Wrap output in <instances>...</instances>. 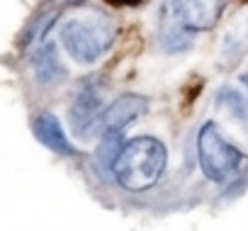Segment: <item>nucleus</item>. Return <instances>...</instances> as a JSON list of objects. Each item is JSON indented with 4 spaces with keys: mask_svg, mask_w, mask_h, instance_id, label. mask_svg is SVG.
<instances>
[{
    "mask_svg": "<svg viewBox=\"0 0 248 231\" xmlns=\"http://www.w3.org/2000/svg\"><path fill=\"white\" fill-rule=\"evenodd\" d=\"M168 163L166 146L154 137H137L124 141L114 156V175L122 187L132 192L149 190L158 183Z\"/></svg>",
    "mask_w": 248,
    "mask_h": 231,
    "instance_id": "obj_1",
    "label": "nucleus"
},
{
    "mask_svg": "<svg viewBox=\"0 0 248 231\" xmlns=\"http://www.w3.org/2000/svg\"><path fill=\"white\" fill-rule=\"evenodd\" d=\"M114 37H117V30L112 20L95 10L76 15L61 27V44L80 63L97 61L114 44Z\"/></svg>",
    "mask_w": 248,
    "mask_h": 231,
    "instance_id": "obj_2",
    "label": "nucleus"
},
{
    "mask_svg": "<svg viewBox=\"0 0 248 231\" xmlns=\"http://www.w3.org/2000/svg\"><path fill=\"white\" fill-rule=\"evenodd\" d=\"M197 154H200L202 173L214 183H224L243 161V154L221 137V132L217 129L214 122H209L200 129Z\"/></svg>",
    "mask_w": 248,
    "mask_h": 231,
    "instance_id": "obj_3",
    "label": "nucleus"
},
{
    "mask_svg": "<svg viewBox=\"0 0 248 231\" xmlns=\"http://www.w3.org/2000/svg\"><path fill=\"white\" fill-rule=\"evenodd\" d=\"M224 0H175L173 10L185 30H212L221 15Z\"/></svg>",
    "mask_w": 248,
    "mask_h": 231,
    "instance_id": "obj_4",
    "label": "nucleus"
},
{
    "mask_svg": "<svg viewBox=\"0 0 248 231\" xmlns=\"http://www.w3.org/2000/svg\"><path fill=\"white\" fill-rule=\"evenodd\" d=\"M146 109H149V102L141 95H122V97H117L100 117L102 134H119L129 122L141 117Z\"/></svg>",
    "mask_w": 248,
    "mask_h": 231,
    "instance_id": "obj_5",
    "label": "nucleus"
},
{
    "mask_svg": "<svg viewBox=\"0 0 248 231\" xmlns=\"http://www.w3.org/2000/svg\"><path fill=\"white\" fill-rule=\"evenodd\" d=\"M102 97L95 90H83L71 107V124L76 132H85L102 117Z\"/></svg>",
    "mask_w": 248,
    "mask_h": 231,
    "instance_id": "obj_6",
    "label": "nucleus"
},
{
    "mask_svg": "<svg viewBox=\"0 0 248 231\" xmlns=\"http://www.w3.org/2000/svg\"><path fill=\"white\" fill-rule=\"evenodd\" d=\"M34 134H37V139H39L46 149H51V151H56V154H63V156L73 154L71 141L66 139V134H63L59 120L54 117L51 112H42L39 117L34 120Z\"/></svg>",
    "mask_w": 248,
    "mask_h": 231,
    "instance_id": "obj_7",
    "label": "nucleus"
},
{
    "mask_svg": "<svg viewBox=\"0 0 248 231\" xmlns=\"http://www.w3.org/2000/svg\"><path fill=\"white\" fill-rule=\"evenodd\" d=\"M107 3H109V5H117V8H124V5L132 8V5H139L141 0H107Z\"/></svg>",
    "mask_w": 248,
    "mask_h": 231,
    "instance_id": "obj_8",
    "label": "nucleus"
},
{
    "mask_svg": "<svg viewBox=\"0 0 248 231\" xmlns=\"http://www.w3.org/2000/svg\"><path fill=\"white\" fill-rule=\"evenodd\" d=\"M243 83H246V88H248V73H246V76H243Z\"/></svg>",
    "mask_w": 248,
    "mask_h": 231,
    "instance_id": "obj_9",
    "label": "nucleus"
}]
</instances>
